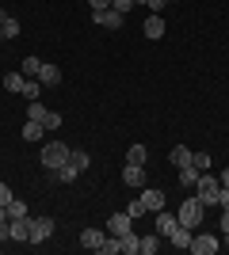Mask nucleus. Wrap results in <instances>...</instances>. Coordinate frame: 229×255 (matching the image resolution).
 Returning <instances> with one entry per match:
<instances>
[{
    "mask_svg": "<svg viewBox=\"0 0 229 255\" xmlns=\"http://www.w3.org/2000/svg\"><path fill=\"white\" fill-rule=\"evenodd\" d=\"M4 19H8V11H4V8H0V23H4Z\"/></svg>",
    "mask_w": 229,
    "mask_h": 255,
    "instance_id": "nucleus-41",
    "label": "nucleus"
},
{
    "mask_svg": "<svg viewBox=\"0 0 229 255\" xmlns=\"http://www.w3.org/2000/svg\"><path fill=\"white\" fill-rule=\"evenodd\" d=\"M168 4H176V0H168Z\"/></svg>",
    "mask_w": 229,
    "mask_h": 255,
    "instance_id": "nucleus-45",
    "label": "nucleus"
},
{
    "mask_svg": "<svg viewBox=\"0 0 229 255\" xmlns=\"http://www.w3.org/2000/svg\"><path fill=\"white\" fill-rule=\"evenodd\" d=\"M11 198H15V194H11V187H8V183H0V206H8Z\"/></svg>",
    "mask_w": 229,
    "mask_h": 255,
    "instance_id": "nucleus-35",
    "label": "nucleus"
},
{
    "mask_svg": "<svg viewBox=\"0 0 229 255\" xmlns=\"http://www.w3.org/2000/svg\"><path fill=\"white\" fill-rule=\"evenodd\" d=\"M119 240H122V255H138L142 252V236L126 233V236H119Z\"/></svg>",
    "mask_w": 229,
    "mask_h": 255,
    "instance_id": "nucleus-20",
    "label": "nucleus"
},
{
    "mask_svg": "<svg viewBox=\"0 0 229 255\" xmlns=\"http://www.w3.org/2000/svg\"><path fill=\"white\" fill-rule=\"evenodd\" d=\"M218 248H222V244H218L210 233H199V236H191V248H187V252H195V255H214Z\"/></svg>",
    "mask_w": 229,
    "mask_h": 255,
    "instance_id": "nucleus-6",
    "label": "nucleus"
},
{
    "mask_svg": "<svg viewBox=\"0 0 229 255\" xmlns=\"http://www.w3.org/2000/svg\"><path fill=\"white\" fill-rule=\"evenodd\" d=\"M222 187H229V168H226V171H222Z\"/></svg>",
    "mask_w": 229,
    "mask_h": 255,
    "instance_id": "nucleus-40",
    "label": "nucleus"
},
{
    "mask_svg": "<svg viewBox=\"0 0 229 255\" xmlns=\"http://www.w3.org/2000/svg\"><path fill=\"white\" fill-rule=\"evenodd\" d=\"M195 198L203 206H218V198H222V179H214V175H210V171H203V175H199V183H195Z\"/></svg>",
    "mask_w": 229,
    "mask_h": 255,
    "instance_id": "nucleus-2",
    "label": "nucleus"
},
{
    "mask_svg": "<svg viewBox=\"0 0 229 255\" xmlns=\"http://www.w3.org/2000/svg\"><path fill=\"white\" fill-rule=\"evenodd\" d=\"M23 80H27V76H23V73H8V76H4V88L19 96V92H23Z\"/></svg>",
    "mask_w": 229,
    "mask_h": 255,
    "instance_id": "nucleus-26",
    "label": "nucleus"
},
{
    "mask_svg": "<svg viewBox=\"0 0 229 255\" xmlns=\"http://www.w3.org/2000/svg\"><path fill=\"white\" fill-rule=\"evenodd\" d=\"M8 221H11V240L31 244V217H8Z\"/></svg>",
    "mask_w": 229,
    "mask_h": 255,
    "instance_id": "nucleus-9",
    "label": "nucleus"
},
{
    "mask_svg": "<svg viewBox=\"0 0 229 255\" xmlns=\"http://www.w3.org/2000/svg\"><path fill=\"white\" fill-rule=\"evenodd\" d=\"M4 217H8V210H4V206H0V221H4Z\"/></svg>",
    "mask_w": 229,
    "mask_h": 255,
    "instance_id": "nucleus-42",
    "label": "nucleus"
},
{
    "mask_svg": "<svg viewBox=\"0 0 229 255\" xmlns=\"http://www.w3.org/2000/svg\"><path fill=\"white\" fill-rule=\"evenodd\" d=\"M38 69H42L38 57H23V76H27V80H38Z\"/></svg>",
    "mask_w": 229,
    "mask_h": 255,
    "instance_id": "nucleus-23",
    "label": "nucleus"
},
{
    "mask_svg": "<svg viewBox=\"0 0 229 255\" xmlns=\"http://www.w3.org/2000/svg\"><path fill=\"white\" fill-rule=\"evenodd\" d=\"M122 183H130V187H145V168H142V164H126V168H122Z\"/></svg>",
    "mask_w": 229,
    "mask_h": 255,
    "instance_id": "nucleus-12",
    "label": "nucleus"
},
{
    "mask_svg": "<svg viewBox=\"0 0 229 255\" xmlns=\"http://www.w3.org/2000/svg\"><path fill=\"white\" fill-rule=\"evenodd\" d=\"M164 4H168V0H145V8H149V11H153V15H157V11H161V8H164Z\"/></svg>",
    "mask_w": 229,
    "mask_h": 255,
    "instance_id": "nucleus-37",
    "label": "nucleus"
},
{
    "mask_svg": "<svg viewBox=\"0 0 229 255\" xmlns=\"http://www.w3.org/2000/svg\"><path fill=\"white\" fill-rule=\"evenodd\" d=\"M176 225H180V217H176V213H161V210H157V236H172Z\"/></svg>",
    "mask_w": 229,
    "mask_h": 255,
    "instance_id": "nucleus-13",
    "label": "nucleus"
},
{
    "mask_svg": "<svg viewBox=\"0 0 229 255\" xmlns=\"http://www.w3.org/2000/svg\"><path fill=\"white\" fill-rule=\"evenodd\" d=\"M157 248H161V236H157V233H153V236H142V252H138V255H153Z\"/></svg>",
    "mask_w": 229,
    "mask_h": 255,
    "instance_id": "nucleus-29",
    "label": "nucleus"
},
{
    "mask_svg": "<svg viewBox=\"0 0 229 255\" xmlns=\"http://www.w3.org/2000/svg\"><path fill=\"white\" fill-rule=\"evenodd\" d=\"M46 115H50V111H46L38 99H31V103H27V118H34V122H46Z\"/></svg>",
    "mask_w": 229,
    "mask_h": 255,
    "instance_id": "nucleus-25",
    "label": "nucleus"
},
{
    "mask_svg": "<svg viewBox=\"0 0 229 255\" xmlns=\"http://www.w3.org/2000/svg\"><path fill=\"white\" fill-rule=\"evenodd\" d=\"M145 156H149L145 145H130V149H126V164H142V168H145Z\"/></svg>",
    "mask_w": 229,
    "mask_h": 255,
    "instance_id": "nucleus-21",
    "label": "nucleus"
},
{
    "mask_svg": "<svg viewBox=\"0 0 229 255\" xmlns=\"http://www.w3.org/2000/svg\"><path fill=\"white\" fill-rule=\"evenodd\" d=\"M92 19H96V27H111V31H119L122 27V11H115V8H103V11H92Z\"/></svg>",
    "mask_w": 229,
    "mask_h": 255,
    "instance_id": "nucleus-7",
    "label": "nucleus"
},
{
    "mask_svg": "<svg viewBox=\"0 0 229 255\" xmlns=\"http://www.w3.org/2000/svg\"><path fill=\"white\" fill-rule=\"evenodd\" d=\"M99 252H103V255H122V240H119V236H111V233H107V240L99 244Z\"/></svg>",
    "mask_w": 229,
    "mask_h": 255,
    "instance_id": "nucleus-22",
    "label": "nucleus"
},
{
    "mask_svg": "<svg viewBox=\"0 0 229 255\" xmlns=\"http://www.w3.org/2000/svg\"><path fill=\"white\" fill-rule=\"evenodd\" d=\"M54 175H57V183H76V179H80V168H76L73 160H69V164H61Z\"/></svg>",
    "mask_w": 229,
    "mask_h": 255,
    "instance_id": "nucleus-16",
    "label": "nucleus"
},
{
    "mask_svg": "<svg viewBox=\"0 0 229 255\" xmlns=\"http://www.w3.org/2000/svg\"><path fill=\"white\" fill-rule=\"evenodd\" d=\"M134 4H145V0H134Z\"/></svg>",
    "mask_w": 229,
    "mask_h": 255,
    "instance_id": "nucleus-43",
    "label": "nucleus"
},
{
    "mask_svg": "<svg viewBox=\"0 0 229 255\" xmlns=\"http://www.w3.org/2000/svg\"><path fill=\"white\" fill-rule=\"evenodd\" d=\"M92 11H103V8H111V0H84Z\"/></svg>",
    "mask_w": 229,
    "mask_h": 255,
    "instance_id": "nucleus-36",
    "label": "nucleus"
},
{
    "mask_svg": "<svg viewBox=\"0 0 229 255\" xmlns=\"http://www.w3.org/2000/svg\"><path fill=\"white\" fill-rule=\"evenodd\" d=\"M0 42H4V31H0Z\"/></svg>",
    "mask_w": 229,
    "mask_h": 255,
    "instance_id": "nucleus-44",
    "label": "nucleus"
},
{
    "mask_svg": "<svg viewBox=\"0 0 229 255\" xmlns=\"http://www.w3.org/2000/svg\"><path fill=\"white\" fill-rule=\"evenodd\" d=\"M23 99H27V103H31V99H38L42 96V84H38V80H23V92H19Z\"/></svg>",
    "mask_w": 229,
    "mask_h": 255,
    "instance_id": "nucleus-24",
    "label": "nucleus"
},
{
    "mask_svg": "<svg viewBox=\"0 0 229 255\" xmlns=\"http://www.w3.org/2000/svg\"><path fill=\"white\" fill-rule=\"evenodd\" d=\"M42 126H46V129H57V126H61V115H57V111H50V115H46V122H42Z\"/></svg>",
    "mask_w": 229,
    "mask_h": 255,
    "instance_id": "nucleus-33",
    "label": "nucleus"
},
{
    "mask_svg": "<svg viewBox=\"0 0 229 255\" xmlns=\"http://www.w3.org/2000/svg\"><path fill=\"white\" fill-rule=\"evenodd\" d=\"M4 210H8V217H31V213H27V202H23V198H11V202L4 206Z\"/></svg>",
    "mask_w": 229,
    "mask_h": 255,
    "instance_id": "nucleus-27",
    "label": "nucleus"
},
{
    "mask_svg": "<svg viewBox=\"0 0 229 255\" xmlns=\"http://www.w3.org/2000/svg\"><path fill=\"white\" fill-rule=\"evenodd\" d=\"M42 133H46L42 122H34V118H27V122H23V141H42Z\"/></svg>",
    "mask_w": 229,
    "mask_h": 255,
    "instance_id": "nucleus-14",
    "label": "nucleus"
},
{
    "mask_svg": "<svg viewBox=\"0 0 229 255\" xmlns=\"http://www.w3.org/2000/svg\"><path fill=\"white\" fill-rule=\"evenodd\" d=\"M191 236H195V233H191V229H184V225H176V229H172V236H168V240H172L176 248H191Z\"/></svg>",
    "mask_w": 229,
    "mask_h": 255,
    "instance_id": "nucleus-17",
    "label": "nucleus"
},
{
    "mask_svg": "<svg viewBox=\"0 0 229 255\" xmlns=\"http://www.w3.org/2000/svg\"><path fill=\"white\" fill-rule=\"evenodd\" d=\"M218 206H222V210H229V187H222V198H218Z\"/></svg>",
    "mask_w": 229,
    "mask_h": 255,
    "instance_id": "nucleus-38",
    "label": "nucleus"
},
{
    "mask_svg": "<svg viewBox=\"0 0 229 255\" xmlns=\"http://www.w3.org/2000/svg\"><path fill=\"white\" fill-rule=\"evenodd\" d=\"M138 198H142V206L149 213H157V210H164V191H157V187H145L142 194H138Z\"/></svg>",
    "mask_w": 229,
    "mask_h": 255,
    "instance_id": "nucleus-8",
    "label": "nucleus"
},
{
    "mask_svg": "<svg viewBox=\"0 0 229 255\" xmlns=\"http://www.w3.org/2000/svg\"><path fill=\"white\" fill-rule=\"evenodd\" d=\"M142 31H145V38H153V42H157V38L164 34V19H161V15H149Z\"/></svg>",
    "mask_w": 229,
    "mask_h": 255,
    "instance_id": "nucleus-15",
    "label": "nucleus"
},
{
    "mask_svg": "<svg viewBox=\"0 0 229 255\" xmlns=\"http://www.w3.org/2000/svg\"><path fill=\"white\" fill-rule=\"evenodd\" d=\"M191 156H195V152L187 149V145H176V149L168 152V160H172L176 168H184V164H191Z\"/></svg>",
    "mask_w": 229,
    "mask_h": 255,
    "instance_id": "nucleus-18",
    "label": "nucleus"
},
{
    "mask_svg": "<svg viewBox=\"0 0 229 255\" xmlns=\"http://www.w3.org/2000/svg\"><path fill=\"white\" fill-rule=\"evenodd\" d=\"M0 31H4V38H15V34H19V19H15V15H8V19L0 23Z\"/></svg>",
    "mask_w": 229,
    "mask_h": 255,
    "instance_id": "nucleus-30",
    "label": "nucleus"
},
{
    "mask_svg": "<svg viewBox=\"0 0 229 255\" xmlns=\"http://www.w3.org/2000/svg\"><path fill=\"white\" fill-rule=\"evenodd\" d=\"M38 84H42V88H57V84H61V69L42 61V69H38Z\"/></svg>",
    "mask_w": 229,
    "mask_h": 255,
    "instance_id": "nucleus-10",
    "label": "nucleus"
},
{
    "mask_svg": "<svg viewBox=\"0 0 229 255\" xmlns=\"http://www.w3.org/2000/svg\"><path fill=\"white\" fill-rule=\"evenodd\" d=\"M199 175H203V171H199L195 164H184V168H180V187H195Z\"/></svg>",
    "mask_w": 229,
    "mask_h": 255,
    "instance_id": "nucleus-19",
    "label": "nucleus"
},
{
    "mask_svg": "<svg viewBox=\"0 0 229 255\" xmlns=\"http://www.w3.org/2000/svg\"><path fill=\"white\" fill-rule=\"evenodd\" d=\"M111 8H115V11H122V15H126V11L134 8V0H111Z\"/></svg>",
    "mask_w": 229,
    "mask_h": 255,
    "instance_id": "nucleus-34",
    "label": "nucleus"
},
{
    "mask_svg": "<svg viewBox=\"0 0 229 255\" xmlns=\"http://www.w3.org/2000/svg\"><path fill=\"white\" fill-rule=\"evenodd\" d=\"M203 213H207V206L199 202V198H187V202L180 206V213H176V217H180V225H184V229H191V233H195L199 225H203Z\"/></svg>",
    "mask_w": 229,
    "mask_h": 255,
    "instance_id": "nucleus-3",
    "label": "nucleus"
},
{
    "mask_svg": "<svg viewBox=\"0 0 229 255\" xmlns=\"http://www.w3.org/2000/svg\"><path fill=\"white\" fill-rule=\"evenodd\" d=\"M191 164H195L199 171H210V152H195V156H191Z\"/></svg>",
    "mask_w": 229,
    "mask_h": 255,
    "instance_id": "nucleus-31",
    "label": "nucleus"
},
{
    "mask_svg": "<svg viewBox=\"0 0 229 255\" xmlns=\"http://www.w3.org/2000/svg\"><path fill=\"white\" fill-rule=\"evenodd\" d=\"M103 240H107V233H103V229H84V233H80V244H84L88 252H99V244H103Z\"/></svg>",
    "mask_w": 229,
    "mask_h": 255,
    "instance_id": "nucleus-11",
    "label": "nucleus"
},
{
    "mask_svg": "<svg viewBox=\"0 0 229 255\" xmlns=\"http://www.w3.org/2000/svg\"><path fill=\"white\" fill-rule=\"evenodd\" d=\"M126 213H130L134 221H138V217H145V206H142V198H134V202L126 206Z\"/></svg>",
    "mask_w": 229,
    "mask_h": 255,
    "instance_id": "nucleus-32",
    "label": "nucleus"
},
{
    "mask_svg": "<svg viewBox=\"0 0 229 255\" xmlns=\"http://www.w3.org/2000/svg\"><path fill=\"white\" fill-rule=\"evenodd\" d=\"M54 236V217H31V244H46Z\"/></svg>",
    "mask_w": 229,
    "mask_h": 255,
    "instance_id": "nucleus-4",
    "label": "nucleus"
},
{
    "mask_svg": "<svg viewBox=\"0 0 229 255\" xmlns=\"http://www.w3.org/2000/svg\"><path fill=\"white\" fill-rule=\"evenodd\" d=\"M107 233H111V236H126V233H134V217H130L126 210H122V213H111Z\"/></svg>",
    "mask_w": 229,
    "mask_h": 255,
    "instance_id": "nucleus-5",
    "label": "nucleus"
},
{
    "mask_svg": "<svg viewBox=\"0 0 229 255\" xmlns=\"http://www.w3.org/2000/svg\"><path fill=\"white\" fill-rule=\"evenodd\" d=\"M69 145L65 141H50V145H42V152H38V160H42V168H50V171H57L61 164H69Z\"/></svg>",
    "mask_w": 229,
    "mask_h": 255,
    "instance_id": "nucleus-1",
    "label": "nucleus"
},
{
    "mask_svg": "<svg viewBox=\"0 0 229 255\" xmlns=\"http://www.w3.org/2000/svg\"><path fill=\"white\" fill-rule=\"evenodd\" d=\"M222 233L229 236V210H222Z\"/></svg>",
    "mask_w": 229,
    "mask_h": 255,
    "instance_id": "nucleus-39",
    "label": "nucleus"
},
{
    "mask_svg": "<svg viewBox=\"0 0 229 255\" xmlns=\"http://www.w3.org/2000/svg\"><path fill=\"white\" fill-rule=\"evenodd\" d=\"M69 160H73V164H76L80 171H88V164H92V156H88L84 149H73V152H69Z\"/></svg>",
    "mask_w": 229,
    "mask_h": 255,
    "instance_id": "nucleus-28",
    "label": "nucleus"
}]
</instances>
